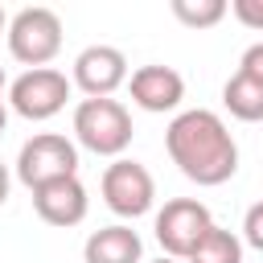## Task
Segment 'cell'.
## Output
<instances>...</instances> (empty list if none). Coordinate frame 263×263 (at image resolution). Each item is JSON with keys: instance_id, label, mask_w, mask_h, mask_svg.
<instances>
[{"instance_id": "1", "label": "cell", "mask_w": 263, "mask_h": 263, "mask_svg": "<svg viewBox=\"0 0 263 263\" xmlns=\"http://www.w3.org/2000/svg\"><path fill=\"white\" fill-rule=\"evenodd\" d=\"M164 148L168 160L181 168V177H189L193 185L214 189L238 173V144L218 111L193 107L173 115V123L164 127Z\"/></svg>"}, {"instance_id": "2", "label": "cell", "mask_w": 263, "mask_h": 263, "mask_svg": "<svg viewBox=\"0 0 263 263\" xmlns=\"http://www.w3.org/2000/svg\"><path fill=\"white\" fill-rule=\"evenodd\" d=\"M136 127H132V111L119 99H82L74 107V140L95 152V156H123L132 144Z\"/></svg>"}, {"instance_id": "3", "label": "cell", "mask_w": 263, "mask_h": 263, "mask_svg": "<svg viewBox=\"0 0 263 263\" xmlns=\"http://www.w3.org/2000/svg\"><path fill=\"white\" fill-rule=\"evenodd\" d=\"M4 37H8V53L21 66H29V70L33 66H49L62 53V16L53 8H41V4L21 8L8 21Z\"/></svg>"}, {"instance_id": "4", "label": "cell", "mask_w": 263, "mask_h": 263, "mask_svg": "<svg viewBox=\"0 0 263 263\" xmlns=\"http://www.w3.org/2000/svg\"><path fill=\"white\" fill-rule=\"evenodd\" d=\"M70 86H74V82H70L62 70H53V66H33V70H25L21 78L8 82V103H12V111H16L21 119L45 123V119H53V115L66 107Z\"/></svg>"}, {"instance_id": "5", "label": "cell", "mask_w": 263, "mask_h": 263, "mask_svg": "<svg viewBox=\"0 0 263 263\" xmlns=\"http://www.w3.org/2000/svg\"><path fill=\"white\" fill-rule=\"evenodd\" d=\"M210 226H214V218H210L205 201H197V197H173V201H164V210H156V222H152L160 251L168 259H181V263L193 255V247L205 238Z\"/></svg>"}, {"instance_id": "6", "label": "cell", "mask_w": 263, "mask_h": 263, "mask_svg": "<svg viewBox=\"0 0 263 263\" xmlns=\"http://www.w3.org/2000/svg\"><path fill=\"white\" fill-rule=\"evenodd\" d=\"M74 173H78V144L58 132H37L16 152V181L29 189H37L53 177H74Z\"/></svg>"}, {"instance_id": "7", "label": "cell", "mask_w": 263, "mask_h": 263, "mask_svg": "<svg viewBox=\"0 0 263 263\" xmlns=\"http://www.w3.org/2000/svg\"><path fill=\"white\" fill-rule=\"evenodd\" d=\"M99 189H103L107 210L119 214V218H144V214L152 210V201H156V181H152V173H148L140 160H127V156H115V160L103 168Z\"/></svg>"}, {"instance_id": "8", "label": "cell", "mask_w": 263, "mask_h": 263, "mask_svg": "<svg viewBox=\"0 0 263 263\" xmlns=\"http://www.w3.org/2000/svg\"><path fill=\"white\" fill-rule=\"evenodd\" d=\"M127 58H123V49H115V45H86L78 58H74V74H70V82L86 95V99H107V95H115L119 86H127Z\"/></svg>"}, {"instance_id": "9", "label": "cell", "mask_w": 263, "mask_h": 263, "mask_svg": "<svg viewBox=\"0 0 263 263\" xmlns=\"http://www.w3.org/2000/svg\"><path fill=\"white\" fill-rule=\"evenodd\" d=\"M29 193H33L37 218L45 226H58V230L78 226L86 218V210H90V197H86V185L78 181V173L74 177H53V181H45V185H37Z\"/></svg>"}, {"instance_id": "10", "label": "cell", "mask_w": 263, "mask_h": 263, "mask_svg": "<svg viewBox=\"0 0 263 263\" xmlns=\"http://www.w3.org/2000/svg\"><path fill=\"white\" fill-rule=\"evenodd\" d=\"M127 95L140 111H152V115H164V111H177L181 99H185V78L173 70V66H140L127 74Z\"/></svg>"}, {"instance_id": "11", "label": "cell", "mask_w": 263, "mask_h": 263, "mask_svg": "<svg viewBox=\"0 0 263 263\" xmlns=\"http://www.w3.org/2000/svg\"><path fill=\"white\" fill-rule=\"evenodd\" d=\"M82 259L86 263H144V242L127 222H115L86 238Z\"/></svg>"}, {"instance_id": "12", "label": "cell", "mask_w": 263, "mask_h": 263, "mask_svg": "<svg viewBox=\"0 0 263 263\" xmlns=\"http://www.w3.org/2000/svg\"><path fill=\"white\" fill-rule=\"evenodd\" d=\"M222 103L234 119L242 123H263V78L247 74V70H234L222 86Z\"/></svg>"}, {"instance_id": "13", "label": "cell", "mask_w": 263, "mask_h": 263, "mask_svg": "<svg viewBox=\"0 0 263 263\" xmlns=\"http://www.w3.org/2000/svg\"><path fill=\"white\" fill-rule=\"evenodd\" d=\"M185 263H242V238L234 230H226V226L214 222Z\"/></svg>"}, {"instance_id": "14", "label": "cell", "mask_w": 263, "mask_h": 263, "mask_svg": "<svg viewBox=\"0 0 263 263\" xmlns=\"http://www.w3.org/2000/svg\"><path fill=\"white\" fill-rule=\"evenodd\" d=\"M168 8L185 29H214L230 12V0H168Z\"/></svg>"}, {"instance_id": "15", "label": "cell", "mask_w": 263, "mask_h": 263, "mask_svg": "<svg viewBox=\"0 0 263 263\" xmlns=\"http://www.w3.org/2000/svg\"><path fill=\"white\" fill-rule=\"evenodd\" d=\"M242 242L263 255V201H255L247 210V218H242Z\"/></svg>"}, {"instance_id": "16", "label": "cell", "mask_w": 263, "mask_h": 263, "mask_svg": "<svg viewBox=\"0 0 263 263\" xmlns=\"http://www.w3.org/2000/svg\"><path fill=\"white\" fill-rule=\"evenodd\" d=\"M230 12L238 16V25L263 33V0H230Z\"/></svg>"}, {"instance_id": "17", "label": "cell", "mask_w": 263, "mask_h": 263, "mask_svg": "<svg viewBox=\"0 0 263 263\" xmlns=\"http://www.w3.org/2000/svg\"><path fill=\"white\" fill-rule=\"evenodd\" d=\"M238 70H247V74H255V78H263V41H255L247 53H242V62H238Z\"/></svg>"}, {"instance_id": "18", "label": "cell", "mask_w": 263, "mask_h": 263, "mask_svg": "<svg viewBox=\"0 0 263 263\" xmlns=\"http://www.w3.org/2000/svg\"><path fill=\"white\" fill-rule=\"evenodd\" d=\"M8 189H12V177H8V164L0 160V205L8 201Z\"/></svg>"}, {"instance_id": "19", "label": "cell", "mask_w": 263, "mask_h": 263, "mask_svg": "<svg viewBox=\"0 0 263 263\" xmlns=\"http://www.w3.org/2000/svg\"><path fill=\"white\" fill-rule=\"evenodd\" d=\"M4 127H8V107H4V95H0V136H4Z\"/></svg>"}, {"instance_id": "20", "label": "cell", "mask_w": 263, "mask_h": 263, "mask_svg": "<svg viewBox=\"0 0 263 263\" xmlns=\"http://www.w3.org/2000/svg\"><path fill=\"white\" fill-rule=\"evenodd\" d=\"M4 86H8V78H4V66H0V95H4Z\"/></svg>"}, {"instance_id": "21", "label": "cell", "mask_w": 263, "mask_h": 263, "mask_svg": "<svg viewBox=\"0 0 263 263\" xmlns=\"http://www.w3.org/2000/svg\"><path fill=\"white\" fill-rule=\"evenodd\" d=\"M4 29H8V16H4V8H0V33H4Z\"/></svg>"}, {"instance_id": "22", "label": "cell", "mask_w": 263, "mask_h": 263, "mask_svg": "<svg viewBox=\"0 0 263 263\" xmlns=\"http://www.w3.org/2000/svg\"><path fill=\"white\" fill-rule=\"evenodd\" d=\"M152 263H181V259H168V255H160V259H152Z\"/></svg>"}]
</instances>
